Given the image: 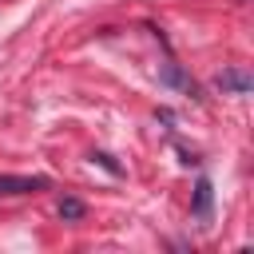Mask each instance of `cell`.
<instances>
[{
	"label": "cell",
	"mask_w": 254,
	"mask_h": 254,
	"mask_svg": "<svg viewBox=\"0 0 254 254\" xmlns=\"http://www.w3.org/2000/svg\"><path fill=\"white\" fill-rule=\"evenodd\" d=\"M210 202H214V187H210V179H198L194 183V218H210Z\"/></svg>",
	"instance_id": "3957f363"
},
{
	"label": "cell",
	"mask_w": 254,
	"mask_h": 254,
	"mask_svg": "<svg viewBox=\"0 0 254 254\" xmlns=\"http://www.w3.org/2000/svg\"><path fill=\"white\" fill-rule=\"evenodd\" d=\"M163 83H171V87H183V91H190V95H194V87H190V79L179 71V64H167V67H163Z\"/></svg>",
	"instance_id": "5b68a950"
},
{
	"label": "cell",
	"mask_w": 254,
	"mask_h": 254,
	"mask_svg": "<svg viewBox=\"0 0 254 254\" xmlns=\"http://www.w3.org/2000/svg\"><path fill=\"white\" fill-rule=\"evenodd\" d=\"M91 159H95V163H99V167H107V171H111V175H119V163H115V159H111V155H91Z\"/></svg>",
	"instance_id": "8992f818"
},
{
	"label": "cell",
	"mask_w": 254,
	"mask_h": 254,
	"mask_svg": "<svg viewBox=\"0 0 254 254\" xmlns=\"http://www.w3.org/2000/svg\"><path fill=\"white\" fill-rule=\"evenodd\" d=\"M214 87L226 91V95H246V91L254 87V75H250L246 67H222V71L214 75Z\"/></svg>",
	"instance_id": "7a4b0ae2"
},
{
	"label": "cell",
	"mask_w": 254,
	"mask_h": 254,
	"mask_svg": "<svg viewBox=\"0 0 254 254\" xmlns=\"http://www.w3.org/2000/svg\"><path fill=\"white\" fill-rule=\"evenodd\" d=\"M52 183L44 175H0V198H20V194H40Z\"/></svg>",
	"instance_id": "6da1fadb"
},
{
	"label": "cell",
	"mask_w": 254,
	"mask_h": 254,
	"mask_svg": "<svg viewBox=\"0 0 254 254\" xmlns=\"http://www.w3.org/2000/svg\"><path fill=\"white\" fill-rule=\"evenodd\" d=\"M56 210H60V218H64V222H79V218H83V214H87V206H83V202H79V198H71V194H64V198H60V206H56Z\"/></svg>",
	"instance_id": "277c9868"
}]
</instances>
